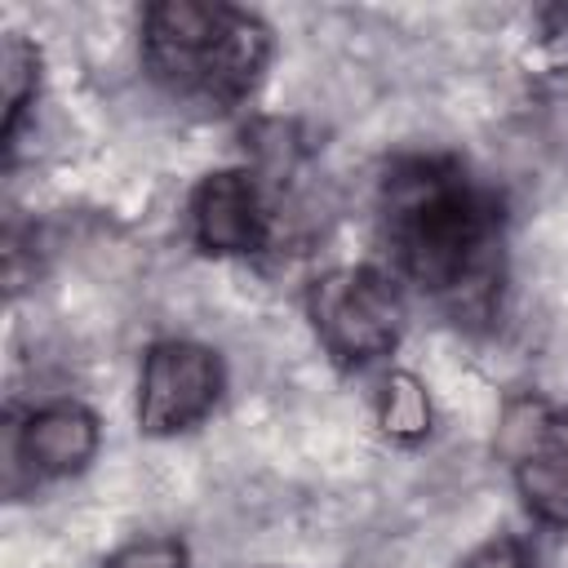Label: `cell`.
<instances>
[{
  "instance_id": "obj_1",
  "label": "cell",
  "mask_w": 568,
  "mask_h": 568,
  "mask_svg": "<svg viewBox=\"0 0 568 568\" xmlns=\"http://www.w3.org/2000/svg\"><path fill=\"white\" fill-rule=\"evenodd\" d=\"M395 266L453 315H484L501 288V209L457 160L408 155L382 182Z\"/></svg>"
},
{
  "instance_id": "obj_2",
  "label": "cell",
  "mask_w": 568,
  "mask_h": 568,
  "mask_svg": "<svg viewBox=\"0 0 568 568\" xmlns=\"http://www.w3.org/2000/svg\"><path fill=\"white\" fill-rule=\"evenodd\" d=\"M271 58V31L231 4L160 0L142 18V62L151 80L195 106L231 111L244 102Z\"/></svg>"
},
{
  "instance_id": "obj_3",
  "label": "cell",
  "mask_w": 568,
  "mask_h": 568,
  "mask_svg": "<svg viewBox=\"0 0 568 568\" xmlns=\"http://www.w3.org/2000/svg\"><path fill=\"white\" fill-rule=\"evenodd\" d=\"M306 311L324 351L346 368H364L390 355L404 333V297L377 266L324 271L306 293Z\"/></svg>"
},
{
  "instance_id": "obj_4",
  "label": "cell",
  "mask_w": 568,
  "mask_h": 568,
  "mask_svg": "<svg viewBox=\"0 0 568 568\" xmlns=\"http://www.w3.org/2000/svg\"><path fill=\"white\" fill-rule=\"evenodd\" d=\"M510 479L541 524L568 528V413L546 399H515L497 435Z\"/></svg>"
},
{
  "instance_id": "obj_5",
  "label": "cell",
  "mask_w": 568,
  "mask_h": 568,
  "mask_svg": "<svg viewBox=\"0 0 568 568\" xmlns=\"http://www.w3.org/2000/svg\"><path fill=\"white\" fill-rule=\"evenodd\" d=\"M222 399V359L200 342H155L138 377V426L151 439L200 426Z\"/></svg>"
},
{
  "instance_id": "obj_6",
  "label": "cell",
  "mask_w": 568,
  "mask_h": 568,
  "mask_svg": "<svg viewBox=\"0 0 568 568\" xmlns=\"http://www.w3.org/2000/svg\"><path fill=\"white\" fill-rule=\"evenodd\" d=\"M191 235L204 253L244 257L271 240V209L248 169H217L191 195Z\"/></svg>"
},
{
  "instance_id": "obj_7",
  "label": "cell",
  "mask_w": 568,
  "mask_h": 568,
  "mask_svg": "<svg viewBox=\"0 0 568 568\" xmlns=\"http://www.w3.org/2000/svg\"><path fill=\"white\" fill-rule=\"evenodd\" d=\"M98 453V417L75 399L40 404L18 426V457L36 479H71Z\"/></svg>"
},
{
  "instance_id": "obj_8",
  "label": "cell",
  "mask_w": 568,
  "mask_h": 568,
  "mask_svg": "<svg viewBox=\"0 0 568 568\" xmlns=\"http://www.w3.org/2000/svg\"><path fill=\"white\" fill-rule=\"evenodd\" d=\"M0 89H4L0 138H4V146H13L18 124H22L27 106L36 102V89H40V49L18 31H9L4 44H0Z\"/></svg>"
},
{
  "instance_id": "obj_9",
  "label": "cell",
  "mask_w": 568,
  "mask_h": 568,
  "mask_svg": "<svg viewBox=\"0 0 568 568\" xmlns=\"http://www.w3.org/2000/svg\"><path fill=\"white\" fill-rule=\"evenodd\" d=\"M377 417H382V430L395 435V439H422L430 430V399L422 390L417 377L408 373H390L382 395H377Z\"/></svg>"
},
{
  "instance_id": "obj_10",
  "label": "cell",
  "mask_w": 568,
  "mask_h": 568,
  "mask_svg": "<svg viewBox=\"0 0 568 568\" xmlns=\"http://www.w3.org/2000/svg\"><path fill=\"white\" fill-rule=\"evenodd\" d=\"M191 555L178 537H133L106 555L102 568H186Z\"/></svg>"
},
{
  "instance_id": "obj_11",
  "label": "cell",
  "mask_w": 568,
  "mask_h": 568,
  "mask_svg": "<svg viewBox=\"0 0 568 568\" xmlns=\"http://www.w3.org/2000/svg\"><path fill=\"white\" fill-rule=\"evenodd\" d=\"M457 568H532V555H528V546L519 537H488Z\"/></svg>"
}]
</instances>
